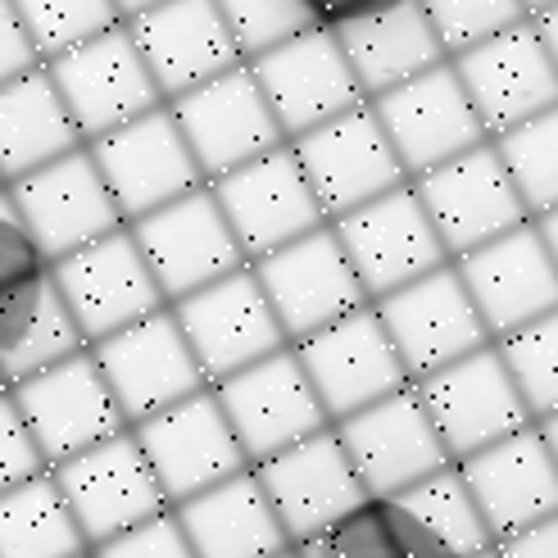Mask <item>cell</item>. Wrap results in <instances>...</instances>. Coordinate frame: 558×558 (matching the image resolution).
I'll use <instances>...</instances> for the list:
<instances>
[{
	"label": "cell",
	"instance_id": "cell-1",
	"mask_svg": "<svg viewBox=\"0 0 558 558\" xmlns=\"http://www.w3.org/2000/svg\"><path fill=\"white\" fill-rule=\"evenodd\" d=\"M209 390L250 468L331 427L318 390L304 377L291 345H282L277 354L259 359V364H250L232 377H222Z\"/></svg>",
	"mask_w": 558,
	"mask_h": 558
},
{
	"label": "cell",
	"instance_id": "cell-2",
	"mask_svg": "<svg viewBox=\"0 0 558 558\" xmlns=\"http://www.w3.org/2000/svg\"><path fill=\"white\" fill-rule=\"evenodd\" d=\"M169 114L205 186L218 182L222 173H236L245 163L272 155L277 146H287L250 64H236L228 73H218L214 82H205V87L169 100Z\"/></svg>",
	"mask_w": 558,
	"mask_h": 558
},
{
	"label": "cell",
	"instance_id": "cell-3",
	"mask_svg": "<svg viewBox=\"0 0 558 558\" xmlns=\"http://www.w3.org/2000/svg\"><path fill=\"white\" fill-rule=\"evenodd\" d=\"M46 73H50L54 92H60L69 119L87 146L96 136L119 132L132 119H142L163 105L142 50L132 46L123 23L64 50V54H54V60H46Z\"/></svg>",
	"mask_w": 558,
	"mask_h": 558
},
{
	"label": "cell",
	"instance_id": "cell-4",
	"mask_svg": "<svg viewBox=\"0 0 558 558\" xmlns=\"http://www.w3.org/2000/svg\"><path fill=\"white\" fill-rule=\"evenodd\" d=\"M50 282L69 304V314L82 331V341L96 345L114 331L142 323L159 310H169L155 272L146 268L142 250H136L132 228H119L92 245L73 250V255L50 264Z\"/></svg>",
	"mask_w": 558,
	"mask_h": 558
},
{
	"label": "cell",
	"instance_id": "cell-5",
	"mask_svg": "<svg viewBox=\"0 0 558 558\" xmlns=\"http://www.w3.org/2000/svg\"><path fill=\"white\" fill-rule=\"evenodd\" d=\"M373 310L386 327L390 345H396L409 381H423L468 359L472 350L490 345V331L477 314V304H472L454 259L400 291L373 300Z\"/></svg>",
	"mask_w": 558,
	"mask_h": 558
},
{
	"label": "cell",
	"instance_id": "cell-6",
	"mask_svg": "<svg viewBox=\"0 0 558 558\" xmlns=\"http://www.w3.org/2000/svg\"><path fill=\"white\" fill-rule=\"evenodd\" d=\"M50 477L60 486L87 549L114 541L159 513H169V499H163L132 427L92 445V450L73 454L60 468H50Z\"/></svg>",
	"mask_w": 558,
	"mask_h": 558
},
{
	"label": "cell",
	"instance_id": "cell-7",
	"mask_svg": "<svg viewBox=\"0 0 558 558\" xmlns=\"http://www.w3.org/2000/svg\"><path fill=\"white\" fill-rule=\"evenodd\" d=\"M250 268H255L272 314L282 323L287 345H300L304 337H314V331L373 304L345 255V245L331 232V222H323L318 232L300 236L282 250H272V255L255 259Z\"/></svg>",
	"mask_w": 558,
	"mask_h": 558
},
{
	"label": "cell",
	"instance_id": "cell-8",
	"mask_svg": "<svg viewBox=\"0 0 558 558\" xmlns=\"http://www.w3.org/2000/svg\"><path fill=\"white\" fill-rule=\"evenodd\" d=\"M169 310H173L209 386H218L222 377L259 364V359L287 345L282 323H277L272 304L250 264L218 277V282H209L201 291H191L186 300L169 304Z\"/></svg>",
	"mask_w": 558,
	"mask_h": 558
},
{
	"label": "cell",
	"instance_id": "cell-9",
	"mask_svg": "<svg viewBox=\"0 0 558 558\" xmlns=\"http://www.w3.org/2000/svg\"><path fill=\"white\" fill-rule=\"evenodd\" d=\"M87 350H92L119 413L128 417V427L146 423V417L173 409V404L191 400L195 390L209 386L201 364H195L191 345H186V337H182L173 310H159L142 323L114 331V337L87 345Z\"/></svg>",
	"mask_w": 558,
	"mask_h": 558
},
{
	"label": "cell",
	"instance_id": "cell-10",
	"mask_svg": "<svg viewBox=\"0 0 558 558\" xmlns=\"http://www.w3.org/2000/svg\"><path fill=\"white\" fill-rule=\"evenodd\" d=\"M409 186L417 195V205L427 209L450 259L468 255V250H482L532 222L490 142L472 146L468 155L440 163V169L423 178H413Z\"/></svg>",
	"mask_w": 558,
	"mask_h": 558
},
{
	"label": "cell",
	"instance_id": "cell-11",
	"mask_svg": "<svg viewBox=\"0 0 558 558\" xmlns=\"http://www.w3.org/2000/svg\"><path fill=\"white\" fill-rule=\"evenodd\" d=\"M413 390L423 400L450 463H463L468 454L486 450V445L532 427V413H526L513 377L499 364L495 345H482L468 359H459V364L413 381Z\"/></svg>",
	"mask_w": 558,
	"mask_h": 558
},
{
	"label": "cell",
	"instance_id": "cell-12",
	"mask_svg": "<svg viewBox=\"0 0 558 558\" xmlns=\"http://www.w3.org/2000/svg\"><path fill=\"white\" fill-rule=\"evenodd\" d=\"M209 191L250 264L318 232L327 222L291 146H277L272 155L245 163V169L222 173L218 182H209Z\"/></svg>",
	"mask_w": 558,
	"mask_h": 558
},
{
	"label": "cell",
	"instance_id": "cell-13",
	"mask_svg": "<svg viewBox=\"0 0 558 558\" xmlns=\"http://www.w3.org/2000/svg\"><path fill=\"white\" fill-rule=\"evenodd\" d=\"M368 105H373L381 132L390 136V150H396L409 182L468 155L472 146L490 142L477 109L468 105V92H463L450 60L436 64L423 77L404 82L396 92L368 100Z\"/></svg>",
	"mask_w": 558,
	"mask_h": 558
},
{
	"label": "cell",
	"instance_id": "cell-14",
	"mask_svg": "<svg viewBox=\"0 0 558 558\" xmlns=\"http://www.w3.org/2000/svg\"><path fill=\"white\" fill-rule=\"evenodd\" d=\"M10 400L23 413L46 468H60L73 454L128 432V417L119 413L114 396H109L92 350H77L64 364L10 386Z\"/></svg>",
	"mask_w": 558,
	"mask_h": 558
},
{
	"label": "cell",
	"instance_id": "cell-15",
	"mask_svg": "<svg viewBox=\"0 0 558 558\" xmlns=\"http://www.w3.org/2000/svg\"><path fill=\"white\" fill-rule=\"evenodd\" d=\"M331 232H337V241L345 245V255L359 272V282H364L368 300H381V295L400 291V287L417 282V277L450 264L427 209L417 205L409 182L377 195L368 205L350 209V214H341V218H331Z\"/></svg>",
	"mask_w": 558,
	"mask_h": 558
},
{
	"label": "cell",
	"instance_id": "cell-16",
	"mask_svg": "<svg viewBox=\"0 0 558 558\" xmlns=\"http://www.w3.org/2000/svg\"><path fill=\"white\" fill-rule=\"evenodd\" d=\"M128 228H132L136 250H142V259L155 272V282L169 304H178L191 291H201V287L218 282V277L250 264L209 186L128 222Z\"/></svg>",
	"mask_w": 558,
	"mask_h": 558
},
{
	"label": "cell",
	"instance_id": "cell-17",
	"mask_svg": "<svg viewBox=\"0 0 558 558\" xmlns=\"http://www.w3.org/2000/svg\"><path fill=\"white\" fill-rule=\"evenodd\" d=\"M304 377L318 390V400L331 417V427L345 423L350 413L368 409L386 396L409 386V373L400 364L396 345H390L386 327L377 318L373 304L345 314L341 323H331L314 337H304L300 345H291Z\"/></svg>",
	"mask_w": 558,
	"mask_h": 558
},
{
	"label": "cell",
	"instance_id": "cell-18",
	"mask_svg": "<svg viewBox=\"0 0 558 558\" xmlns=\"http://www.w3.org/2000/svg\"><path fill=\"white\" fill-rule=\"evenodd\" d=\"M87 150L96 159L109 195H114L123 222H136V218H146V214L205 186L173 114H169V105L150 109V114L132 119L128 128L109 132V136H96Z\"/></svg>",
	"mask_w": 558,
	"mask_h": 558
},
{
	"label": "cell",
	"instance_id": "cell-19",
	"mask_svg": "<svg viewBox=\"0 0 558 558\" xmlns=\"http://www.w3.org/2000/svg\"><path fill=\"white\" fill-rule=\"evenodd\" d=\"M5 191H10L19 218H23V228L33 232V241L41 245L46 264L128 228L87 146L46 163V169H37V173L19 178V182H10Z\"/></svg>",
	"mask_w": 558,
	"mask_h": 558
},
{
	"label": "cell",
	"instance_id": "cell-20",
	"mask_svg": "<svg viewBox=\"0 0 558 558\" xmlns=\"http://www.w3.org/2000/svg\"><path fill=\"white\" fill-rule=\"evenodd\" d=\"M250 73H255L287 146L310 136L314 128L350 114L354 105H364V92H359L337 37L323 33V27H310V33L250 60Z\"/></svg>",
	"mask_w": 558,
	"mask_h": 558
},
{
	"label": "cell",
	"instance_id": "cell-21",
	"mask_svg": "<svg viewBox=\"0 0 558 558\" xmlns=\"http://www.w3.org/2000/svg\"><path fill=\"white\" fill-rule=\"evenodd\" d=\"M337 436H341L368 499L404 495L409 486L427 482L432 472L450 468V454H445V445L432 427L423 400H417L413 381L404 390H396V396L350 413L345 423H337Z\"/></svg>",
	"mask_w": 558,
	"mask_h": 558
},
{
	"label": "cell",
	"instance_id": "cell-22",
	"mask_svg": "<svg viewBox=\"0 0 558 558\" xmlns=\"http://www.w3.org/2000/svg\"><path fill=\"white\" fill-rule=\"evenodd\" d=\"M132 436L142 445L169 509L250 468L209 386L195 390L191 400L146 417V423H136Z\"/></svg>",
	"mask_w": 558,
	"mask_h": 558
},
{
	"label": "cell",
	"instance_id": "cell-23",
	"mask_svg": "<svg viewBox=\"0 0 558 558\" xmlns=\"http://www.w3.org/2000/svg\"><path fill=\"white\" fill-rule=\"evenodd\" d=\"M450 64L468 92V105L477 109L486 136H499L558 105V69L545 54L532 19L486 37L482 46L459 50Z\"/></svg>",
	"mask_w": 558,
	"mask_h": 558
},
{
	"label": "cell",
	"instance_id": "cell-24",
	"mask_svg": "<svg viewBox=\"0 0 558 558\" xmlns=\"http://www.w3.org/2000/svg\"><path fill=\"white\" fill-rule=\"evenodd\" d=\"M291 150L300 159L304 178H310L327 222L409 182L368 100L354 105L350 114L314 128L300 142H291Z\"/></svg>",
	"mask_w": 558,
	"mask_h": 558
},
{
	"label": "cell",
	"instance_id": "cell-25",
	"mask_svg": "<svg viewBox=\"0 0 558 558\" xmlns=\"http://www.w3.org/2000/svg\"><path fill=\"white\" fill-rule=\"evenodd\" d=\"M250 472H255V482L264 486L268 505L291 545L318 536L323 526L341 522L350 509H359L368 499L337 427L291 445V450L255 463Z\"/></svg>",
	"mask_w": 558,
	"mask_h": 558
},
{
	"label": "cell",
	"instance_id": "cell-26",
	"mask_svg": "<svg viewBox=\"0 0 558 558\" xmlns=\"http://www.w3.org/2000/svg\"><path fill=\"white\" fill-rule=\"evenodd\" d=\"M123 27L132 46L142 50L163 105L245 64L214 0H159Z\"/></svg>",
	"mask_w": 558,
	"mask_h": 558
},
{
	"label": "cell",
	"instance_id": "cell-27",
	"mask_svg": "<svg viewBox=\"0 0 558 558\" xmlns=\"http://www.w3.org/2000/svg\"><path fill=\"white\" fill-rule=\"evenodd\" d=\"M454 468L495 545L558 513V468L545 450L536 423L486 445L477 454H468Z\"/></svg>",
	"mask_w": 558,
	"mask_h": 558
},
{
	"label": "cell",
	"instance_id": "cell-28",
	"mask_svg": "<svg viewBox=\"0 0 558 558\" xmlns=\"http://www.w3.org/2000/svg\"><path fill=\"white\" fill-rule=\"evenodd\" d=\"M454 268L477 304L490 341L558 310V268L532 222L482 250H468L454 259Z\"/></svg>",
	"mask_w": 558,
	"mask_h": 558
},
{
	"label": "cell",
	"instance_id": "cell-29",
	"mask_svg": "<svg viewBox=\"0 0 558 558\" xmlns=\"http://www.w3.org/2000/svg\"><path fill=\"white\" fill-rule=\"evenodd\" d=\"M173 518L195 558H277L291 549L250 468L173 505Z\"/></svg>",
	"mask_w": 558,
	"mask_h": 558
},
{
	"label": "cell",
	"instance_id": "cell-30",
	"mask_svg": "<svg viewBox=\"0 0 558 558\" xmlns=\"http://www.w3.org/2000/svg\"><path fill=\"white\" fill-rule=\"evenodd\" d=\"M331 37H337L364 100H377L450 60L423 10V0H400V5H390L373 19H359Z\"/></svg>",
	"mask_w": 558,
	"mask_h": 558
},
{
	"label": "cell",
	"instance_id": "cell-31",
	"mask_svg": "<svg viewBox=\"0 0 558 558\" xmlns=\"http://www.w3.org/2000/svg\"><path fill=\"white\" fill-rule=\"evenodd\" d=\"M87 350L82 331L50 282V268L14 291H0V381L19 386Z\"/></svg>",
	"mask_w": 558,
	"mask_h": 558
},
{
	"label": "cell",
	"instance_id": "cell-32",
	"mask_svg": "<svg viewBox=\"0 0 558 558\" xmlns=\"http://www.w3.org/2000/svg\"><path fill=\"white\" fill-rule=\"evenodd\" d=\"M73 150H82V136L46 64L0 87V178H5V186Z\"/></svg>",
	"mask_w": 558,
	"mask_h": 558
},
{
	"label": "cell",
	"instance_id": "cell-33",
	"mask_svg": "<svg viewBox=\"0 0 558 558\" xmlns=\"http://www.w3.org/2000/svg\"><path fill=\"white\" fill-rule=\"evenodd\" d=\"M87 554L77 522L50 472L0 495V558H77Z\"/></svg>",
	"mask_w": 558,
	"mask_h": 558
},
{
	"label": "cell",
	"instance_id": "cell-34",
	"mask_svg": "<svg viewBox=\"0 0 558 558\" xmlns=\"http://www.w3.org/2000/svg\"><path fill=\"white\" fill-rule=\"evenodd\" d=\"M490 146H495L499 163H505L526 218L558 209V105L509 132L490 136Z\"/></svg>",
	"mask_w": 558,
	"mask_h": 558
},
{
	"label": "cell",
	"instance_id": "cell-35",
	"mask_svg": "<svg viewBox=\"0 0 558 558\" xmlns=\"http://www.w3.org/2000/svg\"><path fill=\"white\" fill-rule=\"evenodd\" d=\"M390 499H400V505L427 526V532L440 541V545H450L459 558H477L486 549H495L490 532H486V522L477 513V505H472V495L459 477V468H440L432 472L427 482H417L409 486L404 495H390Z\"/></svg>",
	"mask_w": 558,
	"mask_h": 558
},
{
	"label": "cell",
	"instance_id": "cell-36",
	"mask_svg": "<svg viewBox=\"0 0 558 558\" xmlns=\"http://www.w3.org/2000/svg\"><path fill=\"white\" fill-rule=\"evenodd\" d=\"M490 345L499 354V364H505V373L513 377L532 423L558 413V310L509 331V337L490 341Z\"/></svg>",
	"mask_w": 558,
	"mask_h": 558
},
{
	"label": "cell",
	"instance_id": "cell-37",
	"mask_svg": "<svg viewBox=\"0 0 558 558\" xmlns=\"http://www.w3.org/2000/svg\"><path fill=\"white\" fill-rule=\"evenodd\" d=\"M10 5L41 64L123 23L114 0H10Z\"/></svg>",
	"mask_w": 558,
	"mask_h": 558
},
{
	"label": "cell",
	"instance_id": "cell-38",
	"mask_svg": "<svg viewBox=\"0 0 558 558\" xmlns=\"http://www.w3.org/2000/svg\"><path fill=\"white\" fill-rule=\"evenodd\" d=\"M214 5H218L222 23H228L245 64L314 27L300 0H214Z\"/></svg>",
	"mask_w": 558,
	"mask_h": 558
},
{
	"label": "cell",
	"instance_id": "cell-39",
	"mask_svg": "<svg viewBox=\"0 0 558 558\" xmlns=\"http://www.w3.org/2000/svg\"><path fill=\"white\" fill-rule=\"evenodd\" d=\"M291 554L295 558H404L396 536H390L381 499H364L341 522H331L318 536L291 545Z\"/></svg>",
	"mask_w": 558,
	"mask_h": 558
},
{
	"label": "cell",
	"instance_id": "cell-40",
	"mask_svg": "<svg viewBox=\"0 0 558 558\" xmlns=\"http://www.w3.org/2000/svg\"><path fill=\"white\" fill-rule=\"evenodd\" d=\"M423 10H427V19H432L436 37H440L450 60L459 50L482 46L486 37L505 33V27L526 19L522 0H423Z\"/></svg>",
	"mask_w": 558,
	"mask_h": 558
},
{
	"label": "cell",
	"instance_id": "cell-41",
	"mask_svg": "<svg viewBox=\"0 0 558 558\" xmlns=\"http://www.w3.org/2000/svg\"><path fill=\"white\" fill-rule=\"evenodd\" d=\"M37 472H50V468L37 450L33 432H27L23 413L14 409L10 390H0V495L23 486V482H33Z\"/></svg>",
	"mask_w": 558,
	"mask_h": 558
},
{
	"label": "cell",
	"instance_id": "cell-42",
	"mask_svg": "<svg viewBox=\"0 0 558 558\" xmlns=\"http://www.w3.org/2000/svg\"><path fill=\"white\" fill-rule=\"evenodd\" d=\"M50 264L41 255V245L33 241V232L23 228V218L10 201V191H0V291H14L23 282L41 277Z\"/></svg>",
	"mask_w": 558,
	"mask_h": 558
},
{
	"label": "cell",
	"instance_id": "cell-43",
	"mask_svg": "<svg viewBox=\"0 0 558 558\" xmlns=\"http://www.w3.org/2000/svg\"><path fill=\"white\" fill-rule=\"evenodd\" d=\"M92 554L96 558H195L186 536H182V526H178V518H173V509L142 522V526H132V532H123L114 541L96 545Z\"/></svg>",
	"mask_w": 558,
	"mask_h": 558
},
{
	"label": "cell",
	"instance_id": "cell-44",
	"mask_svg": "<svg viewBox=\"0 0 558 558\" xmlns=\"http://www.w3.org/2000/svg\"><path fill=\"white\" fill-rule=\"evenodd\" d=\"M37 64L41 60H37L33 41H27V33H23L14 5L10 0H0V87L14 82V77H23V73H33Z\"/></svg>",
	"mask_w": 558,
	"mask_h": 558
},
{
	"label": "cell",
	"instance_id": "cell-45",
	"mask_svg": "<svg viewBox=\"0 0 558 558\" xmlns=\"http://www.w3.org/2000/svg\"><path fill=\"white\" fill-rule=\"evenodd\" d=\"M304 14H310L314 27H323V33H341V27L359 23V19H373L390 5H400V0H300Z\"/></svg>",
	"mask_w": 558,
	"mask_h": 558
},
{
	"label": "cell",
	"instance_id": "cell-46",
	"mask_svg": "<svg viewBox=\"0 0 558 558\" xmlns=\"http://www.w3.org/2000/svg\"><path fill=\"white\" fill-rule=\"evenodd\" d=\"M499 558H558V513L495 545Z\"/></svg>",
	"mask_w": 558,
	"mask_h": 558
},
{
	"label": "cell",
	"instance_id": "cell-47",
	"mask_svg": "<svg viewBox=\"0 0 558 558\" xmlns=\"http://www.w3.org/2000/svg\"><path fill=\"white\" fill-rule=\"evenodd\" d=\"M532 27H536V37H541L545 54H549L554 69H558V5H549V10L532 14Z\"/></svg>",
	"mask_w": 558,
	"mask_h": 558
},
{
	"label": "cell",
	"instance_id": "cell-48",
	"mask_svg": "<svg viewBox=\"0 0 558 558\" xmlns=\"http://www.w3.org/2000/svg\"><path fill=\"white\" fill-rule=\"evenodd\" d=\"M532 228L541 232V241H545V250H549V259H554V268H558V209L532 218Z\"/></svg>",
	"mask_w": 558,
	"mask_h": 558
},
{
	"label": "cell",
	"instance_id": "cell-49",
	"mask_svg": "<svg viewBox=\"0 0 558 558\" xmlns=\"http://www.w3.org/2000/svg\"><path fill=\"white\" fill-rule=\"evenodd\" d=\"M536 432H541V440H545V450H549V459H554V468H558V413L541 417V423H536Z\"/></svg>",
	"mask_w": 558,
	"mask_h": 558
},
{
	"label": "cell",
	"instance_id": "cell-50",
	"mask_svg": "<svg viewBox=\"0 0 558 558\" xmlns=\"http://www.w3.org/2000/svg\"><path fill=\"white\" fill-rule=\"evenodd\" d=\"M150 5H159V0H114V10H119V19L128 23V19H136L142 10H150Z\"/></svg>",
	"mask_w": 558,
	"mask_h": 558
},
{
	"label": "cell",
	"instance_id": "cell-51",
	"mask_svg": "<svg viewBox=\"0 0 558 558\" xmlns=\"http://www.w3.org/2000/svg\"><path fill=\"white\" fill-rule=\"evenodd\" d=\"M549 5H558V0H522V10H526V19H532V14H541V10H549Z\"/></svg>",
	"mask_w": 558,
	"mask_h": 558
},
{
	"label": "cell",
	"instance_id": "cell-52",
	"mask_svg": "<svg viewBox=\"0 0 558 558\" xmlns=\"http://www.w3.org/2000/svg\"><path fill=\"white\" fill-rule=\"evenodd\" d=\"M477 558H499V554H495V549H486V554H477Z\"/></svg>",
	"mask_w": 558,
	"mask_h": 558
},
{
	"label": "cell",
	"instance_id": "cell-53",
	"mask_svg": "<svg viewBox=\"0 0 558 558\" xmlns=\"http://www.w3.org/2000/svg\"><path fill=\"white\" fill-rule=\"evenodd\" d=\"M77 558H96V554H92V549H87V554H77Z\"/></svg>",
	"mask_w": 558,
	"mask_h": 558
},
{
	"label": "cell",
	"instance_id": "cell-54",
	"mask_svg": "<svg viewBox=\"0 0 558 558\" xmlns=\"http://www.w3.org/2000/svg\"><path fill=\"white\" fill-rule=\"evenodd\" d=\"M277 558H295V554H291V549H287V554H277Z\"/></svg>",
	"mask_w": 558,
	"mask_h": 558
},
{
	"label": "cell",
	"instance_id": "cell-55",
	"mask_svg": "<svg viewBox=\"0 0 558 558\" xmlns=\"http://www.w3.org/2000/svg\"><path fill=\"white\" fill-rule=\"evenodd\" d=\"M0 191H5V178H0Z\"/></svg>",
	"mask_w": 558,
	"mask_h": 558
},
{
	"label": "cell",
	"instance_id": "cell-56",
	"mask_svg": "<svg viewBox=\"0 0 558 558\" xmlns=\"http://www.w3.org/2000/svg\"><path fill=\"white\" fill-rule=\"evenodd\" d=\"M0 390H5V381H0Z\"/></svg>",
	"mask_w": 558,
	"mask_h": 558
}]
</instances>
